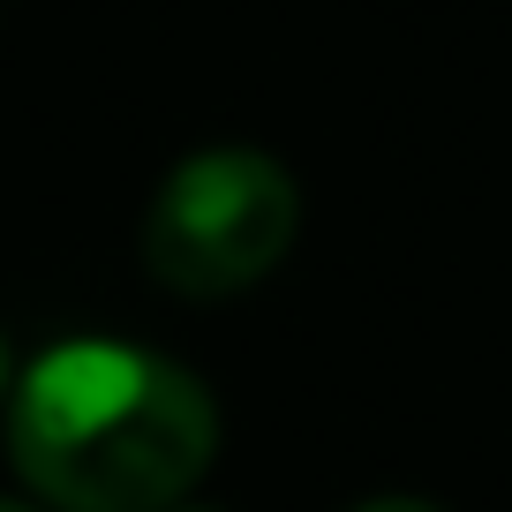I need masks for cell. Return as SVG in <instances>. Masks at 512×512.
<instances>
[{
	"instance_id": "cell-1",
	"label": "cell",
	"mask_w": 512,
	"mask_h": 512,
	"mask_svg": "<svg viewBox=\"0 0 512 512\" xmlns=\"http://www.w3.org/2000/svg\"><path fill=\"white\" fill-rule=\"evenodd\" d=\"M8 452L61 512H174L219 452L211 392L128 339H68L16 377Z\"/></svg>"
},
{
	"instance_id": "cell-2",
	"label": "cell",
	"mask_w": 512,
	"mask_h": 512,
	"mask_svg": "<svg viewBox=\"0 0 512 512\" xmlns=\"http://www.w3.org/2000/svg\"><path fill=\"white\" fill-rule=\"evenodd\" d=\"M294 226H302V189L272 151H196L144 211V272L166 294L226 302L294 249Z\"/></svg>"
},
{
	"instance_id": "cell-3",
	"label": "cell",
	"mask_w": 512,
	"mask_h": 512,
	"mask_svg": "<svg viewBox=\"0 0 512 512\" xmlns=\"http://www.w3.org/2000/svg\"><path fill=\"white\" fill-rule=\"evenodd\" d=\"M362 512H437V505H415V497H384V505H362Z\"/></svg>"
},
{
	"instance_id": "cell-4",
	"label": "cell",
	"mask_w": 512,
	"mask_h": 512,
	"mask_svg": "<svg viewBox=\"0 0 512 512\" xmlns=\"http://www.w3.org/2000/svg\"><path fill=\"white\" fill-rule=\"evenodd\" d=\"M0 392H8V354H0Z\"/></svg>"
},
{
	"instance_id": "cell-5",
	"label": "cell",
	"mask_w": 512,
	"mask_h": 512,
	"mask_svg": "<svg viewBox=\"0 0 512 512\" xmlns=\"http://www.w3.org/2000/svg\"><path fill=\"white\" fill-rule=\"evenodd\" d=\"M0 512H23V505H8V497H0Z\"/></svg>"
},
{
	"instance_id": "cell-6",
	"label": "cell",
	"mask_w": 512,
	"mask_h": 512,
	"mask_svg": "<svg viewBox=\"0 0 512 512\" xmlns=\"http://www.w3.org/2000/svg\"><path fill=\"white\" fill-rule=\"evenodd\" d=\"M189 512H211V505H189Z\"/></svg>"
}]
</instances>
